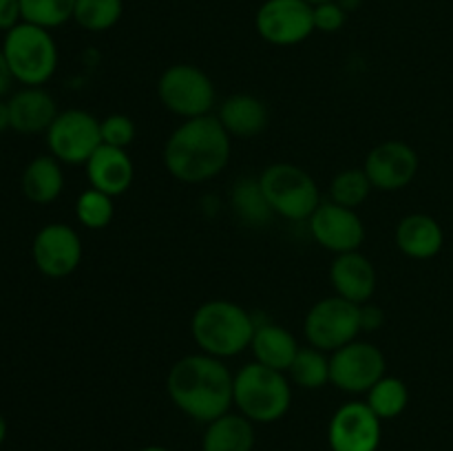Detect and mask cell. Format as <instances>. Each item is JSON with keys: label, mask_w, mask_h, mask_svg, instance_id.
I'll list each match as a JSON object with an SVG mask.
<instances>
[{"label": "cell", "mask_w": 453, "mask_h": 451, "mask_svg": "<svg viewBox=\"0 0 453 451\" xmlns=\"http://www.w3.org/2000/svg\"><path fill=\"white\" fill-rule=\"evenodd\" d=\"M234 376L221 358L211 354H190L171 367L166 389L180 411L197 423H212L228 414L233 402Z\"/></svg>", "instance_id": "cell-1"}, {"label": "cell", "mask_w": 453, "mask_h": 451, "mask_svg": "<svg viewBox=\"0 0 453 451\" xmlns=\"http://www.w3.org/2000/svg\"><path fill=\"white\" fill-rule=\"evenodd\" d=\"M230 159V135L212 115L186 119L164 146V164L175 180L202 184L226 168Z\"/></svg>", "instance_id": "cell-2"}, {"label": "cell", "mask_w": 453, "mask_h": 451, "mask_svg": "<svg viewBox=\"0 0 453 451\" xmlns=\"http://www.w3.org/2000/svg\"><path fill=\"white\" fill-rule=\"evenodd\" d=\"M255 318L233 301L215 299L199 305L193 314L190 330L197 348L215 358H230L250 348L255 334Z\"/></svg>", "instance_id": "cell-3"}, {"label": "cell", "mask_w": 453, "mask_h": 451, "mask_svg": "<svg viewBox=\"0 0 453 451\" xmlns=\"http://www.w3.org/2000/svg\"><path fill=\"white\" fill-rule=\"evenodd\" d=\"M233 402L252 423H274L290 409L292 389L283 371L261 363H248L234 376Z\"/></svg>", "instance_id": "cell-4"}, {"label": "cell", "mask_w": 453, "mask_h": 451, "mask_svg": "<svg viewBox=\"0 0 453 451\" xmlns=\"http://www.w3.org/2000/svg\"><path fill=\"white\" fill-rule=\"evenodd\" d=\"M3 53L16 82L42 87L58 69V47L51 31L22 20L4 34Z\"/></svg>", "instance_id": "cell-5"}, {"label": "cell", "mask_w": 453, "mask_h": 451, "mask_svg": "<svg viewBox=\"0 0 453 451\" xmlns=\"http://www.w3.org/2000/svg\"><path fill=\"white\" fill-rule=\"evenodd\" d=\"M259 184L270 210L283 219H310L321 203L317 181L295 164H273L259 175Z\"/></svg>", "instance_id": "cell-6"}, {"label": "cell", "mask_w": 453, "mask_h": 451, "mask_svg": "<svg viewBox=\"0 0 453 451\" xmlns=\"http://www.w3.org/2000/svg\"><path fill=\"white\" fill-rule=\"evenodd\" d=\"M361 330V305L343 296L317 301L303 321L305 339L321 352H336L343 345L357 340Z\"/></svg>", "instance_id": "cell-7"}, {"label": "cell", "mask_w": 453, "mask_h": 451, "mask_svg": "<svg viewBox=\"0 0 453 451\" xmlns=\"http://www.w3.org/2000/svg\"><path fill=\"white\" fill-rule=\"evenodd\" d=\"M157 96L171 113L193 119L211 115L215 106V84L199 66L173 65L157 82Z\"/></svg>", "instance_id": "cell-8"}, {"label": "cell", "mask_w": 453, "mask_h": 451, "mask_svg": "<svg viewBox=\"0 0 453 451\" xmlns=\"http://www.w3.org/2000/svg\"><path fill=\"white\" fill-rule=\"evenodd\" d=\"M47 146L62 164H87L102 146L100 119L82 109L58 113L47 131Z\"/></svg>", "instance_id": "cell-9"}, {"label": "cell", "mask_w": 453, "mask_h": 451, "mask_svg": "<svg viewBox=\"0 0 453 451\" xmlns=\"http://www.w3.org/2000/svg\"><path fill=\"white\" fill-rule=\"evenodd\" d=\"M385 376V356L376 345L352 340L330 356V383L349 394L370 392Z\"/></svg>", "instance_id": "cell-10"}, {"label": "cell", "mask_w": 453, "mask_h": 451, "mask_svg": "<svg viewBox=\"0 0 453 451\" xmlns=\"http://www.w3.org/2000/svg\"><path fill=\"white\" fill-rule=\"evenodd\" d=\"M261 38L279 47H292L312 35L314 7L305 0H265L255 18Z\"/></svg>", "instance_id": "cell-11"}, {"label": "cell", "mask_w": 453, "mask_h": 451, "mask_svg": "<svg viewBox=\"0 0 453 451\" xmlns=\"http://www.w3.org/2000/svg\"><path fill=\"white\" fill-rule=\"evenodd\" d=\"M31 256L44 277L65 279L82 261V239L71 226L47 224L34 237Z\"/></svg>", "instance_id": "cell-12"}, {"label": "cell", "mask_w": 453, "mask_h": 451, "mask_svg": "<svg viewBox=\"0 0 453 451\" xmlns=\"http://www.w3.org/2000/svg\"><path fill=\"white\" fill-rule=\"evenodd\" d=\"M383 420L367 402H345L334 411L327 427V442L332 451H376L380 445Z\"/></svg>", "instance_id": "cell-13"}, {"label": "cell", "mask_w": 453, "mask_h": 451, "mask_svg": "<svg viewBox=\"0 0 453 451\" xmlns=\"http://www.w3.org/2000/svg\"><path fill=\"white\" fill-rule=\"evenodd\" d=\"M308 221L319 246L336 252V255L358 250L363 239H365V226H363L361 217L352 208L339 206L334 202L319 203V208Z\"/></svg>", "instance_id": "cell-14"}, {"label": "cell", "mask_w": 453, "mask_h": 451, "mask_svg": "<svg viewBox=\"0 0 453 451\" xmlns=\"http://www.w3.org/2000/svg\"><path fill=\"white\" fill-rule=\"evenodd\" d=\"M363 171L367 172L374 188L401 190L418 172V155L405 141L389 140L370 150Z\"/></svg>", "instance_id": "cell-15"}, {"label": "cell", "mask_w": 453, "mask_h": 451, "mask_svg": "<svg viewBox=\"0 0 453 451\" xmlns=\"http://www.w3.org/2000/svg\"><path fill=\"white\" fill-rule=\"evenodd\" d=\"M9 128L22 135L47 133L53 119L58 118V106L51 93L42 87H22L7 102Z\"/></svg>", "instance_id": "cell-16"}, {"label": "cell", "mask_w": 453, "mask_h": 451, "mask_svg": "<svg viewBox=\"0 0 453 451\" xmlns=\"http://www.w3.org/2000/svg\"><path fill=\"white\" fill-rule=\"evenodd\" d=\"M330 281L334 286L336 296L363 305L370 303L376 290V270L372 261L358 250L336 255L330 268Z\"/></svg>", "instance_id": "cell-17"}, {"label": "cell", "mask_w": 453, "mask_h": 451, "mask_svg": "<svg viewBox=\"0 0 453 451\" xmlns=\"http://www.w3.org/2000/svg\"><path fill=\"white\" fill-rule=\"evenodd\" d=\"M87 175L91 181V188L102 190L111 197H118L131 188L135 168L127 155V149L102 144L87 162Z\"/></svg>", "instance_id": "cell-18"}, {"label": "cell", "mask_w": 453, "mask_h": 451, "mask_svg": "<svg viewBox=\"0 0 453 451\" xmlns=\"http://www.w3.org/2000/svg\"><path fill=\"white\" fill-rule=\"evenodd\" d=\"M217 119L230 137H255L268 126V109L252 93H234L221 102Z\"/></svg>", "instance_id": "cell-19"}, {"label": "cell", "mask_w": 453, "mask_h": 451, "mask_svg": "<svg viewBox=\"0 0 453 451\" xmlns=\"http://www.w3.org/2000/svg\"><path fill=\"white\" fill-rule=\"evenodd\" d=\"M250 348L257 363H261L265 367H273L277 371L290 370L296 352L301 349L295 334L290 330H286V327L277 325V323H257Z\"/></svg>", "instance_id": "cell-20"}, {"label": "cell", "mask_w": 453, "mask_h": 451, "mask_svg": "<svg viewBox=\"0 0 453 451\" xmlns=\"http://www.w3.org/2000/svg\"><path fill=\"white\" fill-rule=\"evenodd\" d=\"M442 228L429 215H407L396 228V246L411 259H432L442 248Z\"/></svg>", "instance_id": "cell-21"}, {"label": "cell", "mask_w": 453, "mask_h": 451, "mask_svg": "<svg viewBox=\"0 0 453 451\" xmlns=\"http://www.w3.org/2000/svg\"><path fill=\"white\" fill-rule=\"evenodd\" d=\"M255 427L243 414H224L208 423L202 438L203 451H252Z\"/></svg>", "instance_id": "cell-22"}, {"label": "cell", "mask_w": 453, "mask_h": 451, "mask_svg": "<svg viewBox=\"0 0 453 451\" xmlns=\"http://www.w3.org/2000/svg\"><path fill=\"white\" fill-rule=\"evenodd\" d=\"M65 188V172L53 155H40L22 172V193L34 203L56 202Z\"/></svg>", "instance_id": "cell-23"}, {"label": "cell", "mask_w": 453, "mask_h": 451, "mask_svg": "<svg viewBox=\"0 0 453 451\" xmlns=\"http://www.w3.org/2000/svg\"><path fill=\"white\" fill-rule=\"evenodd\" d=\"M230 202H233L234 215H237L243 224L250 226V228L265 226L274 215L264 197L259 177H257V180L255 177H243V180H239L237 184H234Z\"/></svg>", "instance_id": "cell-24"}, {"label": "cell", "mask_w": 453, "mask_h": 451, "mask_svg": "<svg viewBox=\"0 0 453 451\" xmlns=\"http://www.w3.org/2000/svg\"><path fill=\"white\" fill-rule=\"evenodd\" d=\"M292 383L303 389H321L330 383V358L317 348H301L292 361L290 370Z\"/></svg>", "instance_id": "cell-25"}, {"label": "cell", "mask_w": 453, "mask_h": 451, "mask_svg": "<svg viewBox=\"0 0 453 451\" xmlns=\"http://www.w3.org/2000/svg\"><path fill=\"white\" fill-rule=\"evenodd\" d=\"M410 392L407 385L396 376H383L374 387L367 392V405L380 420H392L405 411Z\"/></svg>", "instance_id": "cell-26"}, {"label": "cell", "mask_w": 453, "mask_h": 451, "mask_svg": "<svg viewBox=\"0 0 453 451\" xmlns=\"http://www.w3.org/2000/svg\"><path fill=\"white\" fill-rule=\"evenodd\" d=\"M124 11L122 0H75L73 20L82 29L100 34L119 22Z\"/></svg>", "instance_id": "cell-27"}, {"label": "cell", "mask_w": 453, "mask_h": 451, "mask_svg": "<svg viewBox=\"0 0 453 451\" xmlns=\"http://www.w3.org/2000/svg\"><path fill=\"white\" fill-rule=\"evenodd\" d=\"M372 181L367 177V172L363 168H348V171H341L339 175L332 180L330 184V199L339 206L345 208H357L370 197L372 193Z\"/></svg>", "instance_id": "cell-28"}, {"label": "cell", "mask_w": 453, "mask_h": 451, "mask_svg": "<svg viewBox=\"0 0 453 451\" xmlns=\"http://www.w3.org/2000/svg\"><path fill=\"white\" fill-rule=\"evenodd\" d=\"M20 7L22 20L51 31L73 18L75 0H20Z\"/></svg>", "instance_id": "cell-29"}, {"label": "cell", "mask_w": 453, "mask_h": 451, "mask_svg": "<svg viewBox=\"0 0 453 451\" xmlns=\"http://www.w3.org/2000/svg\"><path fill=\"white\" fill-rule=\"evenodd\" d=\"M113 197L102 190L88 188L75 202V217L88 230H102L113 219Z\"/></svg>", "instance_id": "cell-30"}, {"label": "cell", "mask_w": 453, "mask_h": 451, "mask_svg": "<svg viewBox=\"0 0 453 451\" xmlns=\"http://www.w3.org/2000/svg\"><path fill=\"white\" fill-rule=\"evenodd\" d=\"M102 131V144L115 146V149H127L133 140H135V122L128 115L113 113L100 122Z\"/></svg>", "instance_id": "cell-31"}, {"label": "cell", "mask_w": 453, "mask_h": 451, "mask_svg": "<svg viewBox=\"0 0 453 451\" xmlns=\"http://www.w3.org/2000/svg\"><path fill=\"white\" fill-rule=\"evenodd\" d=\"M345 18H348V11L336 0L314 4V29L317 31L334 34V31H339L345 25Z\"/></svg>", "instance_id": "cell-32"}, {"label": "cell", "mask_w": 453, "mask_h": 451, "mask_svg": "<svg viewBox=\"0 0 453 451\" xmlns=\"http://www.w3.org/2000/svg\"><path fill=\"white\" fill-rule=\"evenodd\" d=\"M22 22L20 0H0V31H12Z\"/></svg>", "instance_id": "cell-33"}, {"label": "cell", "mask_w": 453, "mask_h": 451, "mask_svg": "<svg viewBox=\"0 0 453 451\" xmlns=\"http://www.w3.org/2000/svg\"><path fill=\"white\" fill-rule=\"evenodd\" d=\"M385 323V312L374 303H363L361 305V327L363 330H379Z\"/></svg>", "instance_id": "cell-34"}, {"label": "cell", "mask_w": 453, "mask_h": 451, "mask_svg": "<svg viewBox=\"0 0 453 451\" xmlns=\"http://www.w3.org/2000/svg\"><path fill=\"white\" fill-rule=\"evenodd\" d=\"M12 82H13L12 69H9L7 57H4L3 47H0V97H3L4 93H9V88H12Z\"/></svg>", "instance_id": "cell-35"}, {"label": "cell", "mask_w": 453, "mask_h": 451, "mask_svg": "<svg viewBox=\"0 0 453 451\" xmlns=\"http://www.w3.org/2000/svg\"><path fill=\"white\" fill-rule=\"evenodd\" d=\"M9 128V109H7V102H0V133Z\"/></svg>", "instance_id": "cell-36"}, {"label": "cell", "mask_w": 453, "mask_h": 451, "mask_svg": "<svg viewBox=\"0 0 453 451\" xmlns=\"http://www.w3.org/2000/svg\"><path fill=\"white\" fill-rule=\"evenodd\" d=\"M336 3H339L345 11H352V9H357L358 4H361V0H336Z\"/></svg>", "instance_id": "cell-37"}, {"label": "cell", "mask_w": 453, "mask_h": 451, "mask_svg": "<svg viewBox=\"0 0 453 451\" xmlns=\"http://www.w3.org/2000/svg\"><path fill=\"white\" fill-rule=\"evenodd\" d=\"M4 438H7V420H4V416L0 414V445L4 442Z\"/></svg>", "instance_id": "cell-38"}, {"label": "cell", "mask_w": 453, "mask_h": 451, "mask_svg": "<svg viewBox=\"0 0 453 451\" xmlns=\"http://www.w3.org/2000/svg\"><path fill=\"white\" fill-rule=\"evenodd\" d=\"M142 451H168V449H164V447H144Z\"/></svg>", "instance_id": "cell-39"}, {"label": "cell", "mask_w": 453, "mask_h": 451, "mask_svg": "<svg viewBox=\"0 0 453 451\" xmlns=\"http://www.w3.org/2000/svg\"><path fill=\"white\" fill-rule=\"evenodd\" d=\"M305 3H310L314 7V4H321V3H330V0H305Z\"/></svg>", "instance_id": "cell-40"}]
</instances>
